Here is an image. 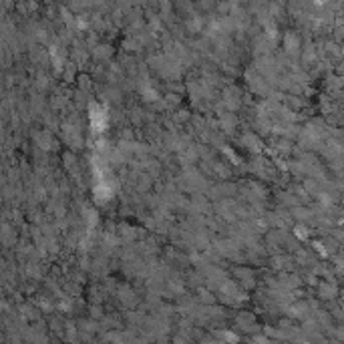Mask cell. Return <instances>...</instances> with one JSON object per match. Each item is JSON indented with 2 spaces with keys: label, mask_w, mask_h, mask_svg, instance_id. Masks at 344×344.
Here are the masks:
<instances>
[{
  "label": "cell",
  "mask_w": 344,
  "mask_h": 344,
  "mask_svg": "<svg viewBox=\"0 0 344 344\" xmlns=\"http://www.w3.org/2000/svg\"><path fill=\"white\" fill-rule=\"evenodd\" d=\"M0 240L6 242V244H12L14 242V234H12V227L10 225L0 223Z\"/></svg>",
  "instance_id": "obj_1"
}]
</instances>
